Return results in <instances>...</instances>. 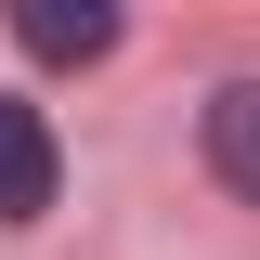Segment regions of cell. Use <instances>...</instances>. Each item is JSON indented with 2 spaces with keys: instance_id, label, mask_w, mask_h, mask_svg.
Returning a JSON list of instances; mask_svg holds the SVG:
<instances>
[{
  "instance_id": "6da1fadb",
  "label": "cell",
  "mask_w": 260,
  "mask_h": 260,
  "mask_svg": "<svg viewBox=\"0 0 260 260\" xmlns=\"http://www.w3.org/2000/svg\"><path fill=\"white\" fill-rule=\"evenodd\" d=\"M52 182H65L52 117H39L26 91H0V221H39V208H52Z\"/></svg>"
},
{
  "instance_id": "7a4b0ae2",
  "label": "cell",
  "mask_w": 260,
  "mask_h": 260,
  "mask_svg": "<svg viewBox=\"0 0 260 260\" xmlns=\"http://www.w3.org/2000/svg\"><path fill=\"white\" fill-rule=\"evenodd\" d=\"M13 39L39 65H91V52H117V13L104 0H13Z\"/></svg>"
},
{
  "instance_id": "3957f363",
  "label": "cell",
  "mask_w": 260,
  "mask_h": 260,
  "mask_svg": "<svg viewBox=\"0 0 260 260\" xmlns=\"http://www.w3.org/2000/svg\"><path fill=\"white\" fill-rule=\"evenodd\" d=\"M195 130H208V169H221V182H234V195L260 208V78H221Z\"/></svg>"
}]
</instances>
